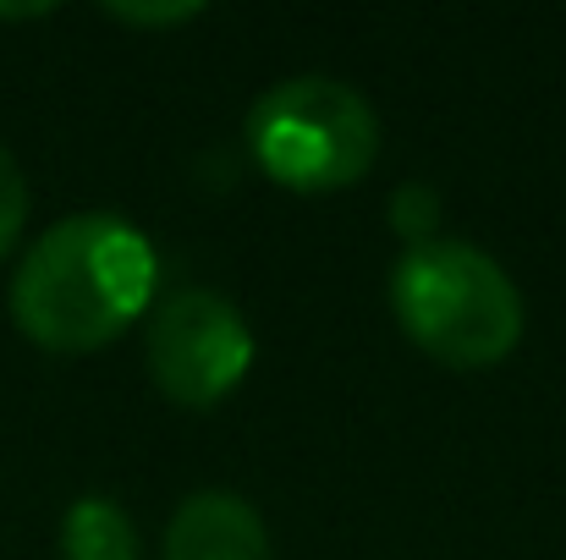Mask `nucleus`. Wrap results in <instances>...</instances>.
<instances>
[{
  "label": "nucleus",
  "mask_w": 566,
  "mask_h": 560,
  "mask_svg": "<svg viewBox=\"0 0 566 560\" xmlns=\"http://www.w3.org/2000/svg\"><path fill=\"white\" fill-rule=\"evenodd\" d=\"M149 236L105 209L55 220L11 275V319L44 352H99L155 303Z\"/></svg>",
  "instance_id": "1"
},
{
  "label": "nucleus",
  "mask_w": 566,
  "mask_h": 560,
  "mask_svg": "<svg viewBox=\"0 0 566 560\" xmlns=\"http://www.w3.org/2000/svg\"><path fill=\"white\" fill-rule=\"evenodd\" d=\"M396 325L446 369H495L523 341L517 281L473 242H418L390 270Z\"/></svg>",
  "instance_id": "2"
},
{
  "label": "nucleus",
  "mask_w": 566,
  "mask_h": 560,
  "mask_svg": "<svg viewBox=\"0 0 566 560\" xmlns=\"http://www.w3.org/2000/svg\"><path fill=\"white\" fill-rule=\"evenodd\" d=\"M248 144L270 182L292 192H336L369 177L379 116L342 77H286L248 110Z\"/></svg>",
  "instance_id": "3"
},
{
  "label": "nucleus",
  "mask_w": 566,
  "mask_h": 560,
  "mask_svg": "<svg viewBox=\"0 0 566 560\" xmlns=\"http://www.w3.org/2000/svg\"><path fill=\"white\" fill-rule=\"evenodd\" d=\"M253 369V330L231 297L188 286L155 303L149 314V379L177 406L226 401Z\"/></svg>",
  "instance_id": "4"
},
{
  "label": "nucleus",
  "mask_w": 566,
  "mask_h": 560,
  "mask_svg": "<svg viewBox=\"0 0 566 560\" xmlns=\"http://www.w3.org/2000/svg\"><path fill=\"white\" fill-rule=\"evenodd\" d=\"M166 560H270L264 517L226 489H198L166 528Z\"/></svg>",
  "instance_id": "5"
},
{
  "label": "nucleus",
  "mask_w": 566,
  "mask_h": 560,
  "mask_svg": "<svg viewBox=\"0 0 566 560\" xmlns=\"http://www.w3.org/2000/svg\"><path fill=\"white\" fill-rule=\"evenodd\" d=\"M61 560H138L133 517L105 495L72 500L61 517Z\"/></svg>",
  "instance_id": "6"
},
{
  "label": "nucleus",
  "mask_w": 566,
  "mask_h": 560,
  "mask_svg": "<svg viewBox=\"0 0 566 560\" xmlns=\"http://www.w3.org/2000/svg\"><path fill=\"white\" fill-rule=\"evenodd\" d=\"M22 220H28V182H22V166L11 160V149L0 144V264L17 247Z\"/></svg>",
  "instance_id": "7"
},
{
  "label": "nucleus",
  "mask_w": 566,
  "mask_h": 560,
  "mask_svg": "<svg viewBox=\"0 0 566 560\" xmlns=\"http://www.w3.org/2000/svg\"><path fill=\"white\" fill-rule=\"evenodd\" d=\"M116 22H155V28H171V22H188L198 17V6H105Z\"/></svg>",
  "instance_id": "8"
}]
</instances>
